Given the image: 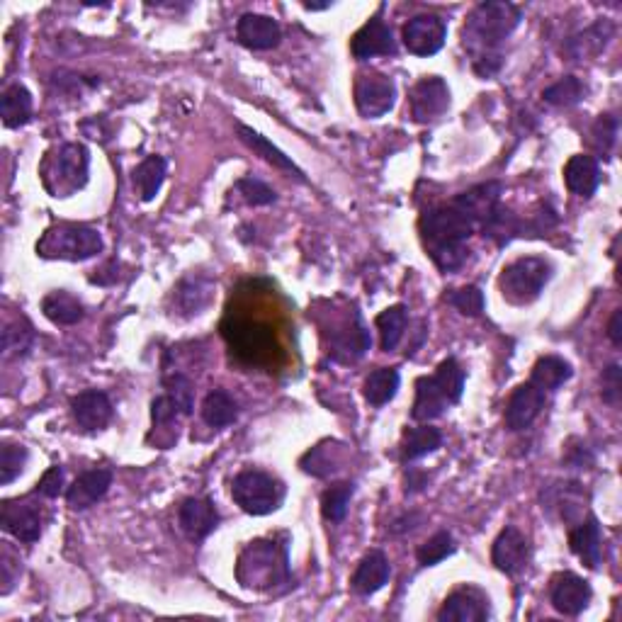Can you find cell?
I'll return each instance as SVG.
<instances>
[{"label":"cell","instance_id":"6da1fadb","mask_svg":"<svg viewBox=\"0 0 622 622\" xmlns=\"http://www.w3.org/2000/svg\"><path fill=\"white\" fill-rule=\"evenodd\" d=\"M520 20L523 13L518 5L506 0H489L474 8L462 30V44L472 54V66L479 76L489 78L501 69V44L513 35Z\"/></svg>","mask_w":622,"mask_h":622},{"label":"cell","instance_id":"ee69618b","mask_svg":"<svg viewBox=\"0 0 622 622\" xmlns=\"http://www.w3.org/2000/svg\"><path fill=\"white\" fill-rule=\"evenodd\" d=\"M25 462H27V448L5 443L3 450H0V484L3 486L13 484L15 479L20 477L22 469H25Z\"/></svg>","mask_w":622,"mask_h":622},{"label":"cell","instance_id":"ab89813d","mask_svg":"<svg viewBox=\"0 0 622 622\" xmlns=\"http://www.w3.org/2000/svg\"><path fill=\"white\" fill-rule=\"evenodd\" d=\"M545 103L554 107H574L586 98V86L576 76H564L542 93Z\"/></svg>","mask_w":622,"mask_h":622},{"label":"cell","instance_id":"c3c4849f","mask_svg":"<svg viewBox=\"0 0 622 622\" xmlns=\"http://www.w3.org/2000/svg\"><path fill=\"white\" fill-rule=\"evenodd\" d=\"M236 190H239V195L243 197V200L253 207L273 205V202L277 200L275 190L268 188L263 180H256V178H241L239 183H236Z\"/></svg>","mask_w":622,"mask_h":622},{"label":"cell","instance_id":"f907efd6","mask_svg":"<svg viewBox=\"0 0 622 622\" xmlns=\"http://www.w3.org/2000/svg\"><path fill=\"white\" fill-rule=\"evenodd\" d=\"M620 375H622L620 365H610L608 370H603V392L601 394H603L605 404H618L620 387H622Z\"/></svg>","mask_w":622,"mask_h":622},{"label":"cell","instance_id":"ac0fdd59","mask_svg":"<svg viewBox=\"0 0 622 622\" xmlns=\"http://www.w3.org/2000/svg\"><path fill=\"white\" fill-rule=\"evenodd\" d=\"M112 486V472L107 467H95L83 472L66 491V501L73 511H88L95 503L103 501Z\"/></svg>","mask_w":622,"mask_h":622},{"label":"cell","instance_id":"3957f363","mask_svg":"<svg viewBox=\"0 0 622 622\" xmlns=\"http://www.w3.org/2000/svg\"><path fill=\"white\" fill-rule=\"evenodd\" d=\"M236 576H239V584L243 588L270 591V588H275L277 584L290 579L287 552L282 550V547H277L275 542L268 540L251 542V545L241 552Z\"/></svg>","mask_w":622,"mask_h":622},{"label":"cell","instance_id":"7402d4cb","mask_svg":"<svg viewBox=\"0 0 622 622\" xmlns=\"http://www.w3.org/2000/svg\"><path fill=\"white\" fill-rule=\"evenodd\" d=\"M178 523L190 540L200 542L219 525V513L209 499H185L180 503Z\"/></svg>","mask_w":622,"mask_h":622},{"label":"cell","instance_id":"8fae6325","mask_svg":"<svg viewBox=\"0 0 622 622\" xmlns=\"http://www.w3.org/2000/svg\"><path fill=\"white\" fill-rule=\"evenodd\" d=\"M411 117L416 122H433L443 117L450 107V88L443 78L428 76L421 78L411 88Z\"/></svg>","mask_w":622,"mask_h":622},{"label":"cell","instance_id":"9c48e42d","mask_svg":"<svg viewBox=\"0 0 622 622\" xmlns=\"http://www.w3.org/2000/svg\"><path fill=\"white\" fill-rule=\"evenodd\" d=\"M397 103V86L384 73H363L355 81V105L367 120H377L394 110Z\"/></svg>","mask_w":622,"mask_h":622},{"label":"cell","instance_id":"f1b7e54d","mask_svg":"<svg viewBox=\"0 0 622 622\" xmlns=\"http://www.w3.org/2000/svg\"><path fill=\"white\" fill-rule=\"evenodd\" d=\"M0 117L8 129L25 127L32 120V93L20 83L5 88L3 100H0Z\"/></svg>","mask_w":622,"mask_h":622},{"label":"cell","instance_id":"ba28073f","mask_svg":"<svg viewBox=\"0 0 622 622\" xmlns=\"http://www.w3.org/2000/svg\"><path fill=\"white\" fill-rule=\"evenodd\" d=\"M88 168L90 154L86 146L64 144L59 149V154H56L52 166L44 171V185L52 183V178H56V185L49 192L54 197H69L88 183Z\"/></svg>","mask_w":622,"mask_h":622},{"label":"cell","instance_id":"8d00e7d4","mask_svg":"<svg viewBox=\"0 0 622 622\" xmlns=\"http://www.w3.org/2000/svg\"><path fill=\"white\" fill-rule=\"evenodd\" d=\"M440 445H443V435H440L438 428L428 426L426 423V426L411 428V431L406 433L401 455H404L406 462H411V460H418V457L431 455V452L438 450Z\"/></svg>","mask_w":622,"mask_h":622},{"label":"cell","instance_id":"e0dca14e","mask_svg":"<svg viewBox=\"0 0 622 622\" xmlns=\"http://www.w3.org/2000/svg\"><path fill=\"white\" fill-rule=\"evenodd\" d=\"M591 598H593L591 584H588L586 579H581V576L569 574L567 571V574H559L557 579H554L550 601L557 613L574 618V615L584 613L588 603H591Z\"/></svg>","mask_w":622,"mask_h":622},{"label":"cell","instance_id":"f35d334b","mask_svg":"<svg viewBox=\"0 0 622 622\" xmlns=\"http://www.w3.org/2000/svg\"><path fill=\"white\" fill-rule=\"evenodd\" d=\"M353 494H355L353 482H341L331 486V489H326L324 496H321V513H324V518L329 520V523H341V520L346 518Z\"/></svg>","mask_w":622,"mask_h":622},{"label":"cell","instance_id":"e575fe53","mask_svg":"<svg viewBox=\"0 0 622 622\" xmlns=\"http://www.w3.org/2000/svg\"><path fill=\"white\" fill-rule=\"evenodd\" d=\"M236 416H239V406L224 389H214L202 401V418H205L207 426L226 428L236 421Z\"/></svg>","mask_w":622,"mask_h":622},{"label":"cell","instance_id":"db71d44e","mask_svg":"<svg viewBox=\"0 0 622 622\" xmlns=\"http://www.w3.org/2000/svg\"><path fill=\"white\" fill-rule=\"evenodd\" d=\"M304 8L307 10H326V8H331V3H304Z\"/></svg>","mask_w":622,"mask_h":622},{"label":"cell","instance_id":"30bf717a","mask_svg":"<svg viewBox=\"0 0 622 622\" xmlns=\"http://www.w3.org/2000/svg\"><path fill=\"white\" fill-rule=\"evenodd\" d=\"M404 47L414 56H433L448 39V25L438 15H416L404 25Z\"/></svg>","mask_w":622,"mask_h":622},{"label":"cell","instance_id":"d6a6232c","mask_svg":"<svg viewBox=\"0 0 622 622\" xmlns=\"http://www.w3.org/2000/svg\"><path fill=\"white\" fill-rule=\"evenodd\" d=\"M574 370L564 358H557V355H545L540 358L533 367V375H530V382L535 387H540L542 392H554V389L562 387L564 382L571 380Z\"/></svg>","mask_w":622,"mask_h":622},{"label":"cell","instance_id":"f546056e","mask_svg":"<svg viewBox=\"0 0 622 622\" xmlns=\"http://www.w3.org/2000/svg\"><path fill=\"white\" fill-rule=\"evenodd\" d=\"M239 137H241L243 144L248 146V149L256 151L258 156H263L265 161L273 163L275 168H280V171H285V173H292L297 180H304V173L299 171L297 163H294L290 156L282 154V151L277 149L275 144H270V141L265 139L263 134L253 132V129H251V127H246V124H239Z\"/></svg>","mask_w":622,"mask_h":622},{"label":"cell","instance_id":"816d5d0a","mask_svg":"<svg viewBox=\"0 0 622 622\" xmlns=\"http://www.w3.org/2000/svg\"><path fill=\"white\" fill-rule=\"evenodd\" d=\"M178 406L173 404V399L168 397H158L154 399V404H151V418H154V426H163V423H171L175 416H178Z\"/></svg>","mask_w":622,"mask_h":622},{"label":"cell","instance_id":"7bdbcfd3","mask_svg":"<svg viewBox=\"0 0 622 622\" xmlns=\"http://www.w3.org/2000/svg\"><path fill=\"white\" fill-rule=\"evenodd\" d=\"M163 384H166L168 389V397L173 399L175 406H178L180 416H190L192 409H195V387H192L190 377L175 372V375L166 377Z\"/></svg>","mask_w":622,"mask_h":622},{"label":"cell","instance_id":"60d3db41","mask_svg":"<svg viewBox=\"0 0 622 622\" xmlns=\"http://www.w3.org/2000/svg\"><path fill=\"white\" fill-rule=\"evenodd\" d=\"M433 377L438 380L440 387H443V392L448 394L450 404H457V401L462 399V392H465V370H462L455 358L443 360Z\"/></svg>","mask_w":622,"mask_h":622},{"label":"cell","instance_id":"f6af8a7d","mask_svg":"<svg viewBox=\"0 0 622 622\" xmlns=\"http://www.w3.org/2000/svg\"><path fill=\"white\" fill-rule=\"evenodd\" d=\"M448 304L465 316H479L484 311V292L474 285L452 290L448 294Z\"/></svg>","mask_w":622,"mask_h":622},{"label":"cell","instance_id":"d6986e66","mask_svg":"<svg viewBox=\"0 0 622 622\" xmlns=\"http://www.w3.org/2000/svg\"><path fill=\"white\" fill-rule=\"evenodd\" d=\"M236 37L243 47L253 49V52H268L275 49L282 39V30L277 20L268 18V15L246 13L236 25Z\"/></svg>","mask_w":622,"mask_h":622},{"label":"cell","instance_id":"277c9868","mask_svg":"<svg viewBox=\"0 0 622 622\" xmlns=\"http://www.w3.org/2000/svg\"><path fill=\"white\" fill-rule=\"evenodd\" d=\"M103 251V236L86 224H54L37 241V256L47 260H88Z\"/></svg>","mask_w":622,"mask_h":622},{"label":"cell","instance_id":"b9f144b4","mask_svg":"<svg viewBox=\"0 0 622 622\" xmlns=\"http://www.w3.org/2000/svg\"><path fill=\"white\" fill-rule=\"evenodd\" d=\"M452 552H455V540H452L448 530H440V533H435L431 540H426L421 547H418L416 557L423 567H435V564H440L443 559H448Z\"/></svg>","mask_w":622,"mask_h":622},{"label":"cell","instance_id":"ffe728a7","mask_svg":"<svg viewBox=\"0 0 622 622\" xmlns=\"http://www.w3.org/2000/svg\"><path fill=\"white\" fill-rule=\"evenodd\" d=\"M501 192H503L501 183H482L477 185V188L457 195L450 205H455L460 212H465L467 217L479 226L494 217L496 207H499L501 202Z\"/></svg>","mask_w":622,"mask_h":622},{"label":"cell","instance_id":"681fc988","mask_svg":"<svg viewBox=\"0 0 622 622\" xmlns=\"http://www.w3.org/2000/svg\"><path fill=\"white\" fill-rule=\"evenodd\" d=\"M64 482H66V474L61 467H49L47 472L42 474L37 484V494H42L44 499H56V496L64 491Z\"/></svg>","mask_w":622,"mask_h":622},{"label":"cell","instance_id":"4fadbf2b","mask_svg":"<svg viewBox=\"0 0 622 622\" xmlns=\"http://www.w3.org/2000/svg\"><path fill=\"white\" fill-rule=\"evenodd\" d=\"M486 618H489V598L472 586L452 591L438 610L440 622H482Z\"/></svg>","mask_w":622,"mask_h":622},{"label":"cell","instance_id":"cb8c5ba5","mask_svg":"<svg viewBox=\"0 0 622 622\" xmlns=\"http://www.w3.org/2000/svg\"><path fill=\"white\" fill-rule=\"evenodd\" d=\"M389 574H392L389 559L384 557V552L372 550L365 554L360 567L355 569L353 581H350V584H353V591L360 593V596H372V593H377L380 588H384V584L389 581Z\"/></svg>","mask_w":622,"mask_h":622},{"label":"cell","instance_id":"52a82bcc","mask_svg":"<svg viewBox=\"0 0 622 622\" xmlns=\"http://www.w3.org/2000/svg\"><path fill=\"white\" fill-rule=\"evenodd\" d=\"M222 336L229 348L248 365H268L277 353L273 331L268 326L246 319H226Z\"/></svg>","mask_w":622,"mask_h":622},{"label":"cell","instance_id":"4316f807","mask_svg":"<svg viewBox=\"0 0 622 622\" xmlns=\"http://www.w3.org/2000/svg\"><path fill=\"white\" fill-rule=\"evenodd\" d=\"M564 183L574 195L591 197L601 185V168L593 156H571L564 166Z\"/></svg>","mask_w":622,"mask_h":622},{"label":"cell","instance_id":"7a4b0ae2","mask_svg":"<svg viewBox=\"0 0 622 622\" xmlns=\"http://www.w3.org/2000/svg\"><path fill=\"white\" fill-rule=\"evenodd\" d=\"M477 231V224L455 205L435 207L423 214L421 236L428 256L443 273L462 268L467 260L465 241Z\"/></svg>","mask_w":622,"mask_h":622},{"label":"cell","instance_id":"44dd1931","mask_svg":"<svg viewBox=\"0 0 622 622\" xmlns=\"http://www.w3.org/2000/svg\"><path fill=\"white\" fill-rule=\"evenodd\" d=\"M71 411L78 426L90 433L103 431L112 418L110 399H107L105 392H98V389H86L78 397H73Z\"/></svg>","mask_w":622,"mask_h":622},{"label":"cell","instance_id":"7c38bea8","mask_svg":"<svg viewBox=\"0 0 622 622\" xmlns=\"http://www.w3.org/2000/svg\"><path fill=\"white\" fill-rule=\"evenodd\" d=\"M350 52H353L358 61L375 59V56H394L397 54V39H394L387 22L377 15V18L367 20L355 32L353 42H350Z\"/></svg>","mask_w":622,"mask_h":622},{"label":"cell","instance_id":"f5cc1de1","mask_svg":"<svg viewBox=\"0 0 622 622\" xmlns=\"http://www.w3.org/2000/svg\"><path fill=\"white\" fill-rule=\"evenodd\" d=\"M608 338L613 341L615 348L622 346V311L618 309L613 316H610V324H608Z\"/></svg>","mask_w":622,"mask_h":622},{"label":"cell","instance_id":"74e56055","mask_svg":"<svg viewBox=\"0 0 622 622\" xmlns=\"http://www.w3.org/2000/svg\"><path fill=\"white\" fill-rule=\"evenodd\" d=\"M338 465H341V445L336 443L316 445L314 450H309L302 457V469L307 474H314V477H329L331 472L341 469Z\"/></svg>","mask_w":622,"mask_h":622},{"label":"cell","instance_id":"d4e9b609","mask_svg":"<svg viewBox=\"0 0 622 622\" xmlns=\"http://www.w3.org/2000/svg\"><path fill=\"white\" fill-rule=\"evenodd\" d=\"M613 32L615 27L610 25L608 20H598L596 25L586 27L584 32L571 37L569 42L564 44V52H567L571 61H584L588 56H598L605 47H608Z\"/></svg>","mask_w":622,"mask_h":622},{"label":"cell","instance_id":"603a6c76","mask_svg":"<svg viewBox=\"0 0 622 622\" xmlns=\"http://www.w3.org/2000/svg\"><path fill=\"white\" fill-rule=\"evenodd\" d=\"M214 285L207 277H185L178 287L173 290V304L175 311L185 319L202 314L212 302Z\"/></svg>","mask_w":622,"mask_h":622},{"label":"cell","instance_id":"d590c367","mask_svg":"<svg viewBox=\"0 0 622 622\" xmlns=\"http://www.w3.org/2000/svg\"><path fill=\"white\" fill-rule=\"evenodd\" d=\"M406 321H409V314H406L404 304H394V307L384 309L377 316V329H380L384 353H392V350L399 348L406 331Z\"/></svg>","mask_w":622,"mask_h":622},{"label":"cell","instance_id":"bcb514c9","mask_svg":"<svg viewBox=\"0 0 622 622\" xmlns=\"http://www.w3.org/2000/svg\"><path fill=\"white\" fill-rule=\"evenodd\" d=\"M618 141V120L613 115H601L591 127V144L598 154H608Z\"/></svg>","mask_w":622,"mask_h":622},{"label":"cell","instance_id":"83f0119b","mask_svg":"<svg viewBox=\"0 0 622 622\" xmlns=\"http://www.w3.org/2000/svg\"><path fill=\"white\" fill-rule=\"evenodd\" d=\"M448 406H452L448 394L443 392V387H440L433 375L421 377V380L416 382V401H414V411H411L414 421L428 423V421H433V418H440L445 414Z\"/></svg>","mask_w":622,"mask_h":622},{"label":"cell","instance_id":"9a60e30c","mask_svg":"<svg viewBox=\"0 0 622 622\" xmlns=\"http://www.w3.org/2000/svg\"><path fill=\"white\" fill-rule=\"evenodd\" d=\"M547 392H542L540 387H535L533 382L520 384L516 392L511 394L506 406V428L508 431H525L535 423V418L540 416V411L545 409Z\"/></svg>","mask_w":622,"mask_h":622},{"label":"cell","instance_id":"836d02e7","mask_svg":"<svg viewBox=\"0 0 622 622\" xmlns=\"http://www.w3.org/2000/svg\"><path fill=\"white\" fill-rule=\"evenodd\" d=\"M401 375L397 367H380V370L370 372V377L365 380V399L372 406H384L389 404L399 392Z\"/></svg>","mask_w":622,"mask_h":622},{"label":"cell","instance_id":"484cf974","mask_svg":"<svg viewBox=\"0 0 622 622\" xmlns=\"http://www.w3.org/2000/svg\"><path fill=\"white\" fill-rule=\"evenodd\" d=\"M569 547L588 569L601 567L603 540H601V525H598V520L591 516L586 523H581L579 528L571 530Z\"/></svg>","mask_w":622,"mask_h":622},{"label":"cell","instance_id":"4dcf8cb0","mask_svg":"<svg viewBox=\"0 0 622 622\" xmlns=\"http://www.w3.org/2000/svg\"><path fill=\"white\" fill-rule=\"evenodd\" d=\"M42 311L49 321L56 326H73L83 321L86 309H83L81 299L73 297L69 292H52L42 299Z\"/></svg>","mask_w":622,"mask_h":622},{"label":"cell","instance_id":"2e32d148","mask_svg":"<svg viewBox=\"0 0 622 622\" xmlns=\"http://www.w3.org/2000/svg\"><path fill=\"white\" fill-rule=\"evenodd\" d=\"M0 525H3L5 533L13 535L15 540L32 545V542H37L39 535H42V513H39V508L30 501H5Z\"/></svg>","mask_w":622,"mask_h":622},{"label":"cell","instance_id":"5b68a950","mask_svg":"<svg viewBox=\"0 0 622 622\" xmlns=\"http://www.w3.org/2000/svg\"><path fill=\"white\" fill-rule=\"evenodd\" d=\"M552 280V263L545 258L537 256H525L513 260L511 265H506L501 273L499 287L503 299L508 304H516V307H525V304H533L540 297L542 290L547 287V282Z\"/></svg>","mask_w":622,"mask_h":622},{"label":"cell","instance_id":"5bb4252c","mask_svg":"<svg viewBox=\"0 0 622 622\" xmlns=\"http://www.w3.org/2000/svg\"><path fill=\"white\" fill-rule=\"evenodd\" d=\"M491 562L503 574H520L530 562V545L525 535L518 528H513V525H506L499 537H496L494 550H491Z\"/></svg>","mask_w":622,"mask_h":622},{"label":"cell","instance_id":"7dc6e473","mask_svg":"<svg viewBox=\"0 0 622 622\" xmlns=\"http://www.w3.org/2000/svg\"><path fill=\"white\" fill-rule=\"evenodd\" d=\"M32 346V329L25 321H15L3 331V355H25Z\"/></svg>","mask_w":622,"mask_h":622},{"label":"cell","instance_id":"8992f818","mask_svg":"<svg viewBox=\"0 0 622 622\" xmlns=\"http://www.w3.org/2000/svg\"><path fill=\"white\" fill-rule=\"evenodd\" d=\"M231 496H234L236 506L248 516H268L280 508L285 489L275 477L260 472V469H243L231 484Z\"/></svg>","mask_w":622,"mask_h":622},{"label":"cell","instance_id":"1f68e13d","mask_svg":"<svg viewBox=\"0 0 622 622\" xmlns=\"http://www.w3.org/2000/svg\"><path fill=\"white\" fill-rule=\"evenodd\" d=\"M168 163L163 156H149L134 168V185H137L139 197L144 202L156 200V195L163 188V180H166Z\"/></svg>","mask_w":622,"mask_h":622}]
</instances>
